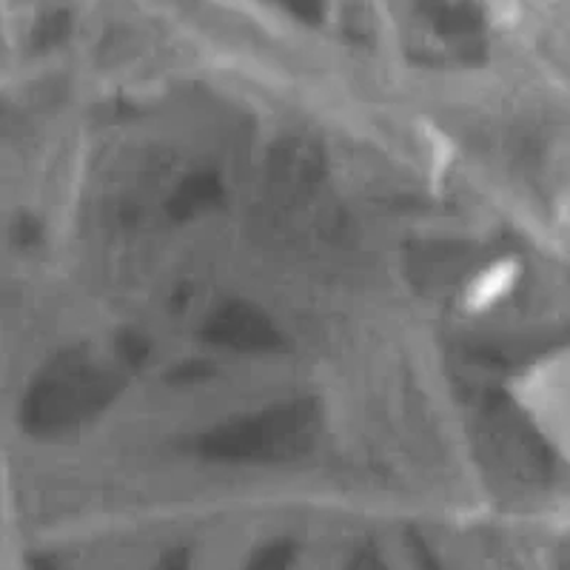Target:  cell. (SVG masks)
Instances as JSON below:
<instances>
[{
	"label": "cell",
	"mask_w": 570,
	"mask_h": 570,
	"mask_svg": "<svg viewBox=\"0 0 570 570\" xmlns=\"http://www.w3.org/2000/svg\"><path fill=\"white\" fill-rule=\"evenodd\" d=\"M292 557H294L292 544L274 542V544H266V548H263V551H259L243 570H285L288 564H292Z\"/></svg>",
	"instance_id": "6da1fadb"
},
{
	"label": "cell",
	"mask_w": 570,
	"mask_h": 570,
	"mask_svg": "<svg viewBox=\"0 0 570 570\" xmlns=\"http://www.w3.org/2000/svg\"><path fill=\"white\" fill-rule=\"evenodd\" d=\"M186 564H188V557L183 551H177V553H171V557L166 559V562H163L157 570H186Z\"/></svg>",
	"instance_id": "7a4b0ae2"
}]
</instances>
